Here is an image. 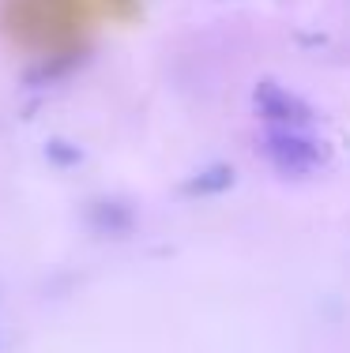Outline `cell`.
Masks as SVG:
<instances>
[{"mask_svg":"<svg viewBox=\"0 0 350 353\" xmlns=\"http://www.w3.org/2000/svg\"><path fill=\"white\" fill-rule=\"evenodd\" d=\"M264 154L271 158V165L279 173H290V176H305L313 170H320L328 162V147L316 143L302 132H290V128H279L264 139Z\"/></svg>","mask_w":350,"mask_h":353,"instance_id":"6da1fadb","label":"cell"},{"mask_svg":"<svg viewBox=\"0 0 350 353\" xmlns=\"http://www.w3.org/2000/svg\"><path fill=\"white\" fill-rule=\"evenodd\" d=\"M253 102H256V109H260L264 121L279 124V128H290V132L305 128V124L313 121V109L305 105L302 98L290 94V90H286V87H279V83H268V79L256 83Z\"/></svg>","mask_w":350,"mask_h":353,"instance_id":"7a4b0ae2","label":"cell"},{"mask_svg":"<svg viewBox=\"0 0 350 353\" xmlns=\"http://www.w3.org/2000/svg\"><path fill=\"white\" fill-rule=\"evenodd\" d=\"M87 222H90V230L106 233V237H124L136 225V214L121 199H98V203L87 207Z\"/></svg>","mask_w":350,"mask_h":353,"instance_id":"3957f363","label":"cell"},{"mask_svg":"<svg viewBox=\"0 0 350 353\" xmlns=\"http://www.w3.org/2000/svg\"><path fill=\"white\" fill-rule=\"evenodd\" d=\"M233 188V170L230 165H211V170L188 176L185 184H181V192L185 196H219V192Z\"/></svg>","mask_w":350,"mask_h":353,"instance_id":"277c9868","label":"cell"},{"mask_svg":"<svg viewBox=\"0 0 350 353\" xmlns=\"http://www.w3.org/2000/svg\"><path fill=\"white\" fill-rule=\"evenodd\" d=\"M46 158H49L53 165H61V170H68V165H79V162H83V150H79L72 139H61V136H57V139L46 143Z\"/></svg>","mask_w":350,"mask_h":353,"instance_id":"5b68a950","label":"cell"},{"mask_svg":"<svg viewBox=\"0 0 350 353\" xmlns=\"http://www.w3.org/2000/svg\"><path fill=\"white\" fill-rule=\"evenodd\" d=\"M79 64V57L76 53H68L64 61H46L41 68H35V72H27V83H35V87H41V83H53L57 75H68L72 68Z\"/></svg>","mask_w":350,"mask_h":353,"instance_id":"8992f818","label":"cell"}]
</instances>
